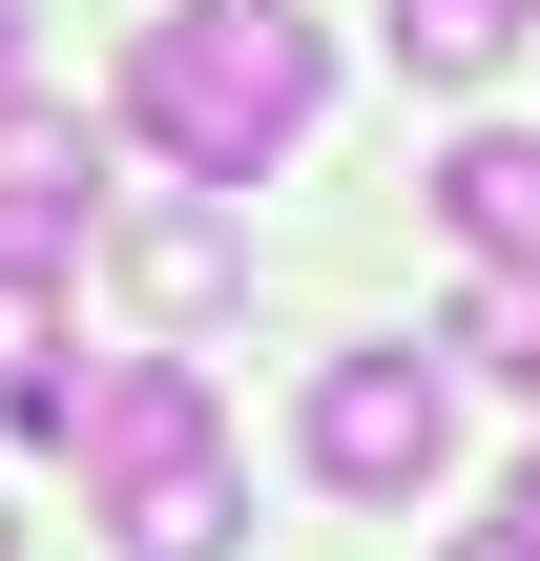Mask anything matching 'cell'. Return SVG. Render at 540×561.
<instances>
[{
	"instance_id": "obj_9",
	"label": "cell",
	"mask_w": 540,
	"mask_h": 561,
	"mask_svg": "<svg viewBox=\"0 0 540 561\" xmlns=\"http://www.w3.org/2000/svg\"><path fill=\"white\" fill-rule=\"evenodd\" d=\"M458 354H479V375H520V396H540V271H499V291L458 312Z\"/></svg>"
},
{
	"instance_id": "obj_13",
	"label": "cell",
	"mask_w": 540,
	"mask_h": 561,
	"mask_svg": "<svg viewBox=\"0 0 540 561\" xmlns=\"http://www.w3.org/2000/svg\"><path fill=\"white\" fill-rule=\"evenodd\" d=\"M499 21H520V0H499Z\"/></svg>"
},
{
	"instance_id": "obj_12",
	"label": "cell",
	"mask_w": 540,
	"mask_h": 561,
	"mask_svg": "<svg viewBox=\"0 0 540 561\" xmlns=\"http://www.w3.org/2000/svg\"><path fill=\"white\" fill-rule=\"evenodd\" d=\"M458 561H540V541H499V520H479V541H458Z\"/></svg>"
},
{
	"instance_id": "obj_8",
	"label": "cell",
	"mask_w": 540,
	"mask_h": 561,
	"mask_svg": "<svg viewBox=\"0 0 540 561\" xmlns=\"http://www.w3.org/2000/svg\"><path fill=\"white\" fill-rule=\"evenodd\" d=\"M499 42H520L499 0H395V62L416 83H499Z\"/></svg>"
},
{
	"instance_id": "obj_1",
	"label": "cell",
	"mask_w": 540,
	"mask_h": 561,
	"mask_svg": "<svg viewBox=\"0 0 540 561\" xmlns=\"http://www.w3.org/2000/svg\"><path fill=\"white\" fill-rule=\"evenodd\" d=\"M312 104H333V21H291V0H166V21L125 42V125H146L187 187L291 167Z\"/></svg>"
},
{
	"instance_id": "obj_7",
	"label": "cell",
	"mask_w": 540,
	"mask_h": 561,
	"mask_svg": "<svg viewBox=\"0 0 540 561\" xmlns=\"http://www.w3.org/2000/svg\"><path fill=\"white\" fill-rule=\"evenodd\" d=\"M437 229H458L479 271H540V146H520V125H479V146L437 167Z\"/></svg>"
},
{
	"instance_id": "obj_5",
	"label": "cell",
	"mask_w": 540,
	"mask_h": 561,
	"mask_svg": "<svg viewBox=\"0 0 540 561\" xmlns=\"http://www.w3.org/2000/svg\"><path fill=\"white\" fill-rule=\"evenodd\" d=\"M104 208V167H83V125H42V104H0V271H42L62 229Z\"/></svg>"
},
{
	"instance_id": "obj_3",
	"label": "cell",
	"mask_w": 540,
	"mask_h": 561,
	"mask_svg": "<svg viewBox=\"0 0 540 561\" xmlns=\"http://www.w3.org/2000/svg\"><path fill=\"white\" fill-rule=\"evenodd\" d=\"M42 458H83V500H125V479L208 458V375H187V354H125V375H62V437H42Z\"/></svg>"
},
{
	"instance_id": "obj_4",
	"label": "cell",
	"mask_w": 540,
	"mask_h": 561,
	"mask_svg": "<svg viewBox=\"0 0 540 561\" xmlns=\"http://www.w3.org/2000/svg\"><path fill=\"white\" fill-rule=\"evenodd\" d=\"M104 271H125L166 333H208V312L250 291V229H229L208 187H125V208H104Z\"/></svg>"
},
{
	"instance_id": "obj_6",
	"label": "cell",
	"mask_w": 540,
	"mask_h": 561,
	"mask_svg": "<svg viewBox=\"0 0 540 561\" xmlns=\"http://www.w3.org/2000/svg\"><path fill=\"white\" fill-rule=\"evenodd\" d=\"M104 541H125V561H229V541H250L229 437H208V458H166V479H125V500H104Z\"/></svg>"
},
{
	"instance_id": "obj_10",
	"label": "cell",
	"mask_w": 540,
	"mask_h": 561,
	"mask_svg": "<svg viewBox=\"0 0 540 561\" xmlns=\"http://www.w3.org/2000/svg\"><path fill=\"white\" fill-rule=\"evenodd\" d=\"M21 83H42V21H21V0H0V104H21Z\"/></svg>"
},
{
	"instance_id": "obj_11",
	"label": "cell",
	"mask_w": 540,
	"mask_h": 561,
	"mask_svg": "<svg viewBox=\"0 0 540 561\" xmlns=\"http://www.w3.org/2000/svg\"><path fill=\"white\" fill-rule=\"evenodd\" d=\"M499 541H540V458H520V500H499Z\"/></svg>"
},
{
	"instance_id": "obj_2",
	"label": "cell",
	"mask_w": 540,
	"mask_h": 561,
	"mask_svg": "<svg viewBox=\"0 0 540 561\" xmlns=\"http://www.w3.org/2000/svg\"><path fill=\"white\" fill-rule=\"evenodd\" d=\"M291 437H312V479H333V500H437V458H458V396H437L416 354H333Z\"/></svg>"
}]
</instances>
